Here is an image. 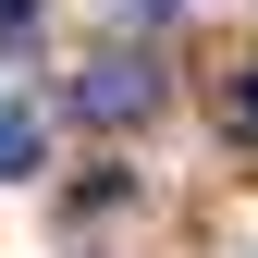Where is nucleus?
<instances>
[{"instance_id":"nucleus-4","label":"nucleus","mask_w":258,"mask_h":258,"mask_svg":"<svg viewBox=\"0 0 258 258\" xmlns=\"http://www.w3.org/2000/svg\"><path fill=\"white\" fill-rule=\"evenodd\" d=\"M25 25H37V0H0V37H25Z\"/></svg>"},{"instance_id":"nucleus-1","label":"nucleus","mask_w":258,"mask_h":258,"mask_svg":"<svg viewBox=\"0 0 258 258\" xmlns=\"http://www.w3.org/2000/svg\"><path fill=\"white\" fill-rule=\"evenodd\" d=\"M74 111H86V123H148V111H160V61H136V49L86 61V74H74Z\"/></svg>"},{"instance_id":"nucleus-2","label":"nucleus","mask_w":258,"mask_h":258,"mask_svg":"<svg viewBox=\"0 0 258 258\" xmlns=\"http://www.w3.org/2000/svg\"><path fill=\"white\" fill-rule=\"evenodd\" d=\"M13 172H37V111L0 99V184H13Z\"/></svg>"},{"instance_id":"nucleus-3","label":"nucleus","mask_w":258,"mask_h":258,"mask_svg":"<svg viewBox=\"0 0 258 258\" xmlns=\"http://www.w3.org/2000/svg\"><path fill=\"white\" fill-rule=\"evenodd\" d=\"M221 136H234V148H258V61L221 86Z\"/></svg>"}]
</instances>
